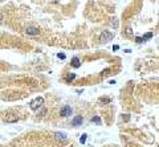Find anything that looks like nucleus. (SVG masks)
<instances>
[{
	"label": "nucleus",
	"mask_w": 159,
	"mask_h": 147,
	"mask_svg": "<svg viewBox=\"0 0 159 147\" xmlns=\"http://www.w3.org/2000/svg\"><path fill=\"white\" fill-rule=\"evenodd\" d=\"M113 37H114L113 32H110V31H103L102 33H101V36H100V40L102 41V43H107V41H112Z\"/></svg>",
	"instance_id": "obj_1"
},
{
	"label": "nucleus",
	"mask_w": 159,
	"mask_h": 147,
	"mask_svg": "<svg viewBox=\"0 0 159 147\" xmlns=\"http://www.w3.org/2000/svg\"><path fill=\"white\" fill-rule=\"evenodd\" d=\"M43 103H44V98L43 97H37L36 100H33L31 102V109L32 110H37L38 107L43 106Z\"/></svg>",
	"instance_id": "obj_2"
},
{
	"label": "nucleus",
	"mask_w": 159,
	"mask_h": 147,
	"mask_svg": "<svg viewBox=\"0 0 159 147\" xmlns=\"http://www.w3.org/2000/svg\"><path fill=\"white\" fill-rule=\"evenodd\" d=\"M24 32H25L27 35H29V36H37L38 33H40V31H38L37 27H27Z\"/></svg>",
	"instance_id": "obj_3"
},
{
	"label": "nucleus",
	"mask_w": 159,
	"mask_h": 147,
	"mask_svg": "<svg viewBox=\"0 0 159 147\" xmlns=\"http://www.w3.org/2000/svg\"><path fill=\"white\" fill-rule=\"evenodd\" d=\"M72 111H73V110H72V107L66 105V106L61 107V110H60V115H61V117H64V118H65V117H69V115H70Z\"/></svg>",
	"instance_id": "obj_4"
},
{
	"label": "nucleus",
	"mask_w": 159,
	"mask_h": 147,
	"mask_svg": "<svg viewBox=\"0 0 159 147\" xmlns=\"http://www.w3.org/2000/svg\"><path fill=\"white\" fill-rule=\"evenodd\" d=\"M82 122H84V118H82L81 115H77V117H74V119L72 121V126L77 127V126H81V125H82Z\"/></svg>",
	"instance_id": "obj_5"
},
{
	"label": "nucleus",
	"mask_w": 159,
	"mask_h": 147,
	"mask_svg": "<svg viewBox=\"0 0 159 147\" xmlns=\"http://www.w3.org/2000/svg\"><path fill=\"white\" fill-rule=\"evenodd\" d=\"M5 122H7V123H15V122H17L19 121V118H17L16 115H15V114H9V115H7L5 117V119H4Z\"/></svg>",
	"instance_id": "obj_6"
},
{
	"label": "nucleus",
	"mask_w": 159,
	"mask_h": 147,
	"mask_svg": "<svg viewBox=\"0 0 159 147\" xmlns=\"http://www.w3.org/2000/svg\"><path fill=\"white\" fill-rule=\"evenodd\" d=\"M72 66L73 68H80L81 66V60L78 57H73V58H72Z\"/></svg>",
	"instance_id": "obj_7"
},
{
	"label": "nucleus",
	"mask_w": 159,
	"mask_h": 147,
	"mask_svg": "<svg viewBox=\"0 0 159 147\" xmlns=\"http://www.w3.org/2000/svg\"><path fill=\"white\" fill-rule=\"evenodd\" d=\"M55 138L57 140H65V139H66V134H65V133H56Z\"/></svg>",
	"instance_id": "obj_8"
},
{
	"label": "nucleus",
	"mask_w": 159,
	"mask_h": 147,
	"mask_svg": "<svg viewBox=\"0 0 159 147\" xmlns=\"http://www.w3.org/2000/svg\"><path fill=\"white\" fill-rule=\"evenodd\" d=\"M74 78H76V74L69 73V74H66V77H65V81H66V82H70V81H73Z\"/></svg>",
	"instance_id": "obj_9"
},
{
	"label": "nucleus",
	"mask_w": 159,
	"mask_h": 147,
	"mask_svg": "<svg viewBox=\"0 0 159 147\" xmlns=\"http://www.w3.org/2000/svg\"><path fill=\"white\" fill-rule=\"evenodd\" d=\"M92 122H93V123H97V125H101V123H102V119H101V117L95 115V117H93V118H92Z\"/></svg>",
	"instance_id": "obj_10"
},
{
	"label": "nucleus",
	"mask_w": 159,
	"mask_h": 147,
	"mask_svg": "<svg viewBox=\"0 0 159 147\" xmlns=\"http://www.w3.org/2000/svg\"><path fill=\"white\" fill-rule=\"evenodd\" d=\"M110 98H107V97H105V98H100V105H107V103H110Z\"/></svg>",
	"instance_id": "obj_11"
},
{
	"label": "nucleus",
	"mask_w": 159,
	"mask_h": 147,
	"mask_svg": "<svg viewBox=\"0 0 159 147\" xmlns=\"http://www.w3.org/2000/svg\"><path fill=\"white\" fill-rule=\"evenodd\" d=\"M125 33L129 36V37H131V36H133V29L130 28V27H127V28L125 29Z\"/></svg>",
	"instance_id": "obj_12"
},
{
	"label": "nucleus",
	"mask_w": 159,
	"mask_h": 147,
	"mask_svg": "<svg viewBox=\"0 0 159 147\" xmlns=\"http://www.w3.org/2000/svg\"><path fill=\"white\" fill-rule=\"evenodd\" d=\"M118 24H119V21H118V19H113V23H112V27L114 29L115 28H118Z\"/></svg>",
	"instance_id": "obj_13"
},
{
	"label": "nucleus",
	"mask_w": 159,
	"mask_h": 147,
	"mask_svg": "<svg viewBox=\"0 0 159 147\" xmlns=\"http://www.w3.org/2000/svg\"><path fill=\"white\" fill-rule=\"evenodd\" d=\"M135 41H137L138 44H140V43H143L145 40H143V37H139V36H137V37H135Z\"/></svg>",
	"instance_id": "obj_14"
},
{
	"label": "nucleus",
	"mask_w": 159,
	"mask_h": 147,
	"mask_svg": "<svg viewBox=\"0 0 159 147\" xmlns=\"http://www.w3.org/2000/svg\"><path fill=\"white\" fill-rule=\"evenodd\" d=\"M152 37V33H151V32H150V33H147V35H145V36H143V40H147V38H151Z\"/></svg>",
	"instance_id": "obj_15"
},
{
	"label": "nucleus",
	"mask_w": 159,
	"mask_h": 147,
	"mask_svg": "<svg viewBox=\"0 0 159 147\" xmlns=\"http://www.w3.org/2000/svg\"><path fill=\"white\" fill-rule=\"evenodd\" d=\"M86 137H88V135H86V134H82V137H81V140H80V142H81V143H85V140H86Z\"/></svg>",
	"instance_id": "obj_16"
},
{
	"label": "nucleus",
	"mask_w": 159,
	"mask_h": 147,
	"mask_svg": "<svg viewBox=\"0 0 159 147\" xmlns=\"http://www.w3.org/2000/svg\"><path fill=\"white\" fill-rule=\"evenodd\" d=\"M129 119H130V117H129L127 114H125V115H123V121H125V122H127Z\"/></svg>",
	"instance_id": "obj_17"
},
{
	"label": "nucleus",
	"mask_w": 159,
	"mask_h": 147,
	"mask_svg": "<svg viewBox=\"0 0 159 147\" xmlns=\"http://www.w3.org/2000/svg\"><path fill=\"white\" fill-rule=\"evenodd\" d=\"M58 57H60V58H61V60H64V58H65V55H62V53H60V55H58Z\"/></svg>",
	"instance_id": "obj_18"
},
{
	"label": "nucleus",
	"mask_w": 159,
	"mask_h": 147,
	"mask_svg": "<svg viewBox=\"0 0 159 147\" xmlns=\"http://www.w3.org/2000/svg\"><path fill=\"white\" fill-rule=\"evenodd\" d=\"M113 49H114V50H118V49H119V46H118V45H114V46H113Z\"/></svg>",
	"instance_id": "obj_19"
},
{
	"label": "nucleus",
	"mask_w": 159,
	"mask_h": 147,
	"mask_svg": "<svg viewBox=\"0 0 159 147\" xmlns=\"http://www.w3.org/2000/svg\"><path fill=\"white\" fill-rule=\"evenodd\" d=\"M1 19H3V15H1V13H0V20H1Z\"/></svg>",
	"instance_id": "obj_20"
}]
</instances>
